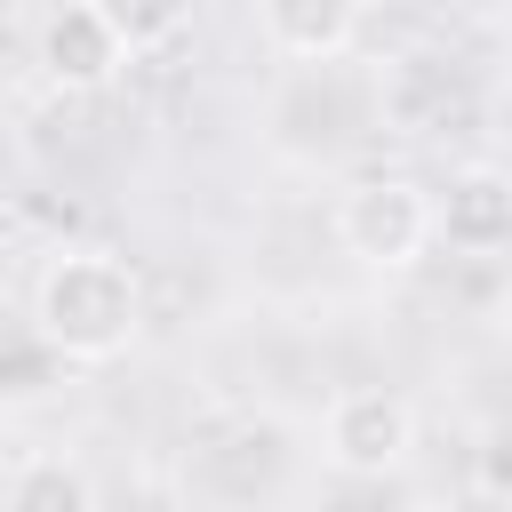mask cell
Masks as SVG:
<instances>
[{"instance_id": "cell-4", "label": "cell", "mask_w": 512, "mask_h": 512, "mask_svg": "<svg viewBox=\"0 0 512 512\" xmlns=\"http://www.w3.org/2000/svg\"><path fill=\"white\" fill-rule=\"evenodd\" d=\"M408 440H416V408L400 400V392H344L336 408H328V464L336 472H392L400 456H408Z\"/></svg>"}, {"instance_id": "cell-2", "label": "cell", "mask_w": 512, "mask_h": 512, "mask_svg": "<svg viewBox=\"0 0 512 512\" xmlns=\"http://www.w3.org/2000/svg\"><path fill=\"white\" fill-rule=\"evenodd\" d=\"M432 232H440V200H432L424 184H408V176H368V184H352L344 208H336L344 256H360V264H376V272L416 264Z\"/></svg>"}, {"instance_id": "cell-8", "label": "cell", "mask_w": 512, "mask_h": 512, "mask_svg": "<svg viewBox=\"0 0 512 512\" xmlns=\"http://www.w3.org/2000/svg\"><path fill=\"white\" fill-rule=\"evenodd\" d=\"M480 488H488L496 504H512V416L488 424V440H480Z\"/></svg>"}, {"instance_id": "cell-11", "label": "cell", "mask_w": 512, "mask_h": 512, "mask_svg": "<svg viewBox=\"0 0 512 512\" xmlns=\"http://www.w3.org/2000/svg\"><path fill=\"white\" fill-rule=\"evenodd\" d=\"M504 344H512V312H504Z\"/></svg>"}, {"instance_id": "cell-10", "label": "cell", "mask_w": 512, "mask_h": 512, "mask_svg": "<svg viewBox=\"0 0 512 512\" xmlns=\"http://www.w3.org/2000/svg\"><path fill=\"white\" fill-rule=\"evenodd\" d=\"M408 512H456V504H408Z\"/></svg>"}, {"instance_id": "cell-6", "label": "cell", "mask_w": 512, "mask_h": 512, "mask_svg": "<svg viewBox=\"0 0 512 512\" xmlns=\"http://www.w3.org/2000/svg\"><path fill=\"white\" fill-rule=\"evenodd\" d=\"M264 40L296 64H336L360 40V8L352 0H264Z\"/></svg>"}, {"instance_id": "cell-9", "label": "cell", "mask_w": 512, "mask_h": 512, "mask_svg": "<svg viewBox=\"0 0 512 512\" xmlns=\"http://www.w3.org/2000/svg\"><path fill=\"white\" fill-rule=\"evenodd\" d=\"M112 16H120V32H128V48L168 40V32L184 24V8H176V0H144V8H112Z\"/></svg>"}, {"instance_id": "cell-1", "label": "cell", "mask_w": 512, "mask_h": 512, "mask_svg": "<svg viewBox=\"0 0 512 512\" xmlns=\"http://www.w3.org/2000/svg\"><path fill=\"white\" fill-rule=\"evenodd\" d=\"M144 328V280L112 248H56L32 280V336L56 360H120Z\"/></svg>"}, {"instance_id": "cell-7", "label": "cell", "mask_w": 512, "mask_h": 512, "mask_svg": "<svg viewBox=\"0 0 512 512\" xmlns=\"http://www.w3.org/2000/svg\"><path fill=\"white\" fill-rule=\"evenodd\" d=\"M0 512H96V488L72 456H16Z\"/></svg>"}, {"instance_id": "cell-5", "label": "cell", "mask_w": 512, "mask_h": 512, "mask_svg": "<svg viewBox=\"0 0 512 512\" xmlns=\"http://www.w3.org/2000/svg\"><path fill=\"white\" fill-rule=\"evenodd\" d=\"M440 232H448V248H472V256L512 248V176L488 168V160L456 168L448 192H440Z\"/></svg>"}, {"instance_id": "cell-3", "label": "cell", "mask_w": 512, "mask_h": 512, "mask_svg": "<svg viewBox=\"0 0 512 512\" xmlns=\"http://www.w3.org/2000/svg\"><path fill=\"white\" fill-rule=\"evenodd\" d=\"M128 56L136 48H128V32H120V16L104 0H64V8H40L32 16V64L64 96H96L104 80H120Z\"/></svg>"}]
</instances>
